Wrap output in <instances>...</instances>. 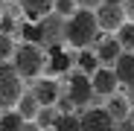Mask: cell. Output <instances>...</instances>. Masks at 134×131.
<instances>
[{
    "mask_svg": "<svg viewBox=\"0 0 134 131\" xmlns=\"http://www.w3.org/2000/svg\"><path fill=\"white\" fill-rule=\"evenodd\" d=\"M15 38L12 35H3L0 32V61H12V55H15Z\"/></svg>",
    "mask_w": 134,
    "mask_h": 131,
    "instance_id": "20",
    "label": "cell"
},
{
    "mask_svg": "<svg viewBox=\"0 0 134 131\" xmlns=\"http://www.w3.org/2000/svg\"><path fill=\"white\" fill-rule=\"evenodd\" d=\"M55 117H58V114H53V108H41V111H38V117H35V122H38L41 128H53Z\"/></svg>",
    "mask_w": 134,
    "mask_h": 131,
    "instance_id": "21",
    "label": "cell"
},
{
    "mask_svg": "<svg viewBox=\"0 0 134 131\" xmlns=\"http://www.w3.org/2000/svg\"><path fill=\"white\" fill-rule=\"evenodd\" d=\"M73 67V58L67 55L61 47H50V53H47V70H53V73H67Z\"/></svg>",
    "mask_w": 134,
    "mask_h": 131,
    "instance_id": "11",
    "label": "cell"
},
{
    "mask_svg": "<svg viewBox=\"0 0 134 131\" xmlns=\"http://www.w3.org/2000/svg\"><path fill=\"white\" fill-rule=\"evenodd\" d=\"M79 9V3H76V0H55V3H53V15H58V18H70L73 12Z\"/></svg>",
    "mask_w": 134,
    "mask_h": 131,
    "instance_id": "19",
    "label": "cell"
},
{
    "mask_svg": "<svg viewBox=\"0 0 134 131\" xmlns=\"http://www.w3.org/2000/svg\"><path fill=\"white\" fill-rule=\"evenodd\" d=\"M32 96L38 99L41 108H53V105L58 102V96H61V87H58L55 79H35V84H32Z\"/></svg>",
    "mask_w": 134,
    "mask_h": 131,
    "instance_id": "6",
    "label": "cell"
},
{
    "mask_svg": "<svg viewBox=\"0 0 134 131\" xmlns=\"http://www.w3.org/2000/svg\"><path fill=\"white\" fill-rule=\"evenodd\" d=\"M105 111L114 117V119H125L128 117V99L114 93V96H108V105H105Z\"/></svg>",
    "mask_w": 134,
    "mask_h": 131,
    "instance_id": "15",
    "label": "cell"
},
{
    "mask_svg": "<svg viewBox=\"0 0 134 131\" xmlns=\"http://www.w3.org/2000/svg\"><path fill=\"white\" fill-rule=\"evenodd\" d=\"M91 84H93V93H99V96H114L117 87H120V79H117L114 67H99V70L91 76Z\"/></svg>",
    "mask_w": 134,
    "mask_h": 131,
    "instance_id": "8",
    "label": "cell"
},
{
    "mask_svg": "<svg viewBox=\"0 0 134 131\" xmlns=\"http://www.w3.org/2000/svg\"><path fill=\"white\" fill-rule=\"evenodd\" d=\"M82 131H117V119L111 117L105 108H91L79 117Z\"/></svg>",
    "mask_w": 134,
    "mask_h": 131,
    "instance_id": "5",
    "label": "cell"
},
{
    "mask_svg": "<svg viewBox=\"0 0 134 131\" xmlns=\"http://www.w3.org/2000/svg\"><path fill=\"white\" fill-rule=\"evenodd\" d=\"M117 41H120V47L125 53H134V24L131 20H125V24L117 29Z\"/></svg>",
    "mask_w": 134,
    "mask_h": 131,
    "instance_id": "16",
    "label": "cell"
},
{
    "mask_svg": "<svg viewBox=\"0 0 134 131\" xmlns=\"http://www.w3.org/2000/svg\"><path fill=\"white\" fill-rule=\"evenodd\" d=\"M122 9H125V18L134 24V0H122Z\"/></svg>",
    "mask_w": 134,
    "mask_h": 131,
    "instance_id": "23",
    "label": "cell"
},
{
    "mask_svg": "<svg viewBox=\"0 0 134 131\" xmlns=\"http://www.w3.org/2000/svg\"><path fill=\"white\" fill-rule=\"evenodd\" d=\"M15 111H18L20 117H24V119H35V117H38V111H41V105H38V99H35L32 93H24Z\"/></svg>",
    "mask_w": 134,
    "mask_h": 131,
    "instance_id": "14",
    "label": "cell"
},
{
    "mask_svg": "<svg viewBox=\"0 0 134 131\" xmlns=\"http://www.w3.org/2000/svg\"><path fill=\"white\" fill-rule=\"evenodd\" d=\"M73 105H87L93 99V84H91V76L85 73H73L70 76V93H67Z\"/></svg>",
    "mask_w": 134,
    "mask_h": 131,
    "instance_id": "7",
    "label": "cell"
},
{
    "mask_svg": "<svg viewBox=\"0 0 134 131\" xmlns=\"http://www.w3.org/2000/svg\"><path fill=\"white\" fill-rule=\"evenodd\" d=\"M125 9H122V3H114V0H105V3L96 9V24H99V32H114L117 35V29L125 24Z\"/></svg>",
    "mask_w": 134,
    "mask_h": 131,
    "instance_id": "4",
    "label": "cell"
},
{
    "mask_svg": "<svg viewBox=\"0 0 134 131\" xmlns=\"http://www.w3.org/2000/svg\"><path fill=\"white\" fill-rule=\"evenodd\" d=\"M53 131H82V122L73 114H58L53 122Z\"/></svg>",
    "mask_w": 134,
    "mask_h": 131,
    "instance_id": "17",
    "label": "cell"
},
{
    "mask_svg": "<svg viewBox=\"0 0 134 131\" xmlns=\"http://www.w3.org/2000/svg\"><path fill=\"white\" fill-rule=\"evenodd\" d=\"M3 15H6V0H0V20H3Z\"/></svg>",
    "mask_w": 134,
    "mask_h": 131,
    "instance_id": "25",
    "label": "cell"
},
{
    "mask_svg": "<svg viewBox=\"0 0 134 131\" xmlns=\"http://www.w3.org/2000/svg\"><path fill=\"white\" fill-rule=\"evenodd\" d=\"M76 3H79V9H91V12H96L105 0H76Z\"/></svg>",
    "mask_w": 134,
    "mask_h": 131,
    "instance_id": "22",
    "label": "cell"
},
{
    "mask_svg": "<svg viewBox=\"0 0 134 131\" xmlns=\"http://www.w3.org/2000/svg\"><path fill=\"white\" fill-rule=\"evenodd\" d=\"M26 119L20 117L18 111H6L0 114V131H20V125H24Z\"/></svg>",
    "mask_w": 134,
    "mask_h": 131,
    "instance_id": "18",
    "label": "cell"
},
{
    "mask_svg": "<svg viewBox=\"0 0 134 131\" xmlns=\"http://www.w3.org/2000/svg\"><path fill=\"white\" fill-rule=\"evenodd\" d=\"M114 73L120 79V84H134V53H122L114 64Z\"/></svg>",
    "mask_w": 134,
    "mask_h": 131,
    "instance_id": "12",
    "label": "cell"
},
{
    "mask_svg": "<svg viewBox=\"0 0 134 131\" xmlns=\"http://www.w3.org/2000/svg\"><path fill=\"white\" fill-rule=\"evenodd\" d=\"M122 53H125V50L120 47V41H117V38H105L99 47H96V58H99L102 67H114L117 58H120Z\"/></svg>",
    "mask_w": 134,
    "mask_h": 131,
    "instance_id": "10",
    "label": "cell"
},
{
    "mask_svg": "<svg viewBox=\"0 0 134 131\" xmlns=\"http://www.w3.org/2000/svg\"><path fill=\"white\" fill-rule=\"evenodd\" d=\"M96 38H99L96 12H91V9H76L70 18L64 20V41L70 44L73 50H87Z\"/></svg>",
    "mask_w": 134,
    "mask_h": 131,
    "instance_id": "1",
    "label": "cell"
},
{
    "mask_svg": "<svg viewBox=\"0 0 134 131\" xmlns=\"http://www.w3.org/2000/svg\"><path fill=\"white\" fill-rule=\"evenodd\" d=\"M53 3L55 0H18L20 15H24L29 24H38V20H44L47 15H53Z\"/></svg>",
    "mask_w": 134,
    "mask_h": 131,
    "instance_id": "9",
    "label": "cell"
},
{
    "mask_svg": "<svg viewBox=\"0 0 134 131\" xmlns=\"http://www.w3.org/2000/svg\"><path fill=\"white\" fill-rule=\"evenodd\" d=\"M24 96V79L18 76L12 61H0V114L15 111Z\"/></svg>",
    "mask_w": 134,
    "mask_h": 131,
    "instance_id": "3",
    "label": "cell"
},
{
    "mask_svg": "<svg viewBox=\"0 0 134 131\" xmlns=\"http://www.w3.org/2000/svg\"><path fill=\"white\" fill-rule=\"evenodd\" d=\"M76 67H79V73H85V76H93L102 64H99V58H96V53H91V50H79V55H76Z\"/></svg>",
    "mask_w": 134,
    "mask_h": 131,
    "instance_id": "13",
    "label": "cell"
},
{
    "mask_svg": "<svg viewBox=\"0 0 134 131\" xmlns=\"http://www.w3.org/2000/svg\"><path fill=\"white\" fill-rule=\"evenodd\" d=\"M20 131H44V128H41V125H38L35 119H26L24 125H20Z\"/></svg>",
    "mask_w": 134,
    "mask_h": 131,
    "instance_id": "24",
    "label": "cell"
},
{
    "mask_svg": "<svg viewBox=\"0 0 134 131\" xmlns=\"http://www.w3.org/2000/svg\"><path fill=\"white\" fill-rule=\"evenodd\" d=\"M12 67L18 70L20 79H38L47 70V50H44V44L26 41V44H20V47H15Z\"/></svg>",
    "mask_w": 134,
    "mask_h": 131,
    "instance_id": "2",
    "label": "cell"
}]
</instances>
